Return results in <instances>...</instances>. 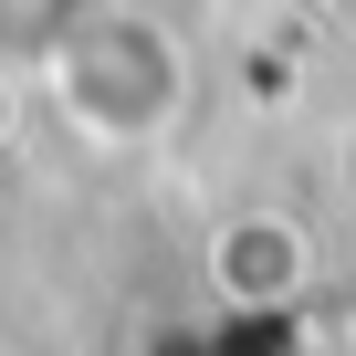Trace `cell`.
I'll return each instance as SVG.
<instances>
[{"label":"cell","mask_w":356,"mask_h":356,"mask_svg":"<svg viewBox=\"0 0 356 356\" xmlns=\"http://www.w3.org/2000/svg\"><path fill=\"white\" fill-rule=\"evenodd\" d=\"M42 84L74 115V136H95V147H157L178 126V105H189V53H178L168 22L126 11V0H95V11L42 53Z\"/></svg>","instance_id":"6da1fadb"},{"label":"cell","mask_w":356,"mask_h":356,"mask_svg":"<svg viewBox=\"0 0 356 356\" xmlns=\"http://www.w3.org/2000/svg\"><path fill=\"white\" fill-rule=\"evenodd\" d=\"M95 0H0V63H42Z\"/></svg>","instance_id":"7a4b0ae2"}]
</instances>
